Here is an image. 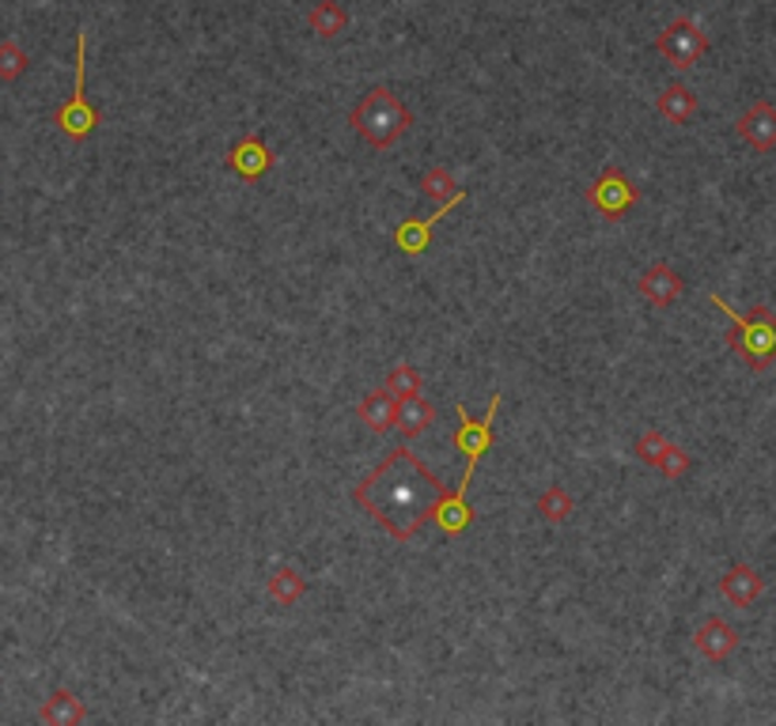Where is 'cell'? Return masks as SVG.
<instances>
[{
	"label": "cell",
	"instance_id": "2",
	"mask_svg": "<svg viewBox=\"0 0 776 726\" xmlns=\"http://www.w3.org/2000/svg\"><path fill=\"white\" fill-rule=\"evenodd\" d=\"M348 125H353V133L364 136L372 148L383 152V148H395V144L413 130V110H409L402 96H395L390 88H372L368 96L353 107Z\"/></svg>",
	"mask_w": 776,
	"mask_h": 726
},
{
	"label": "cell",
	"instance_id": "13",
	"mask_svg": "<svg viewBox=\"0 0 776 726\" xmlns=\"http://www.w3.org/2000/svg\"><path fill=\"white\" fill-rule=\"evenodd\" d=\"M228 167H232L239 178H251L254 182V178H262L273 167L269 144L262 141V136H243V141L232 144V152H228Z\"/></svg>",
	"mask_w": 776,
	"mask_h": 726
},
{
	"label": "cell",
	"instance_id": "21",
	"mask_svg": "<svg viewBox=\"0 0 776 726\" xmlns=\"http://www.w3.org/2000/svg\"><path fill=\"white\" fill-rule=\"evenodd\" d=\"M573 507H576L573 495L561 489V484H550V489L539 495V515H542L550 526H561L565 518H573Z\"/></svg>",
	"mask_w": 776,
	"mask_h": 726
},
{
	"label": "cell",
	"instance_id": "7",
	"mask_svg": "<svg viewBox=\"0 0 776 726\" xmlns=\"http://www.w3.org/2000/svg\"><path fill=\"white\" fill-rule=\"evenodd\" d=\"M497 413H500V394H492L489 401V409H485V416L477 421V416H470V409L458 401L455 405V416H458V428H455V450H463L466 455V462H481L485 455H489L492 447H497Z\"/></svg>",
	"mask_w": 776,
	"mask_h": 726
},
{
	"label": "cell",
	"instance_id": "20",
	"mask_svg": "<svg viewBox=\"0 0 776 726\" xmlns=\"http://www.w3.org/2000/svg\"><path fill=\"white\" fill-rule=\"evenodd\" d=\"M303 594H307V579L300 576V568H292V563H280V568L269 576V597L277 605H296Z\"/></svg>",
	"mask_w": 776,
	"mask_h": 726
},
{
	"label": "cell",
	"instance_id": "9",
	"mask_svg": "<svg viewBox=\"0 0 776 726\" xmlns=\"http://www.w3.org/2000/svg\"><path fill=\"white\" fill-rule=\"evenodd\" d=\"M735 133L743 136V144H750L754 152H773L776 148V107L769 99H757L735 122Z\"/></svg>",
	"mask_w": 776,
	"mask_h": 726
},
{
	"label": "cell",
	"instance_id": "12",
	"mask_svg": "<svg viewBox=\"0 0 776 726\" xmlns=\"http://www.w3.org/2000/svg\"><path fill=\"white\" fill-rule=\"evenodd\" d=\"M720 594L728 597L731 605H739V610H746V605H754L757 597L765 594V579L757 568H750V563H731L728 571H723L720 579Z\"/></svg>",
	"mask_w": 776,
	"mask_h": 726
},
{
	"label": "cell",
	"instance_id": "17",
	"mask_svg": "<svg viewBox=\"0 0 776 726\" xmlns=\"http://www.w3.org/2000/svg\"><path fill=\"white\" fill-rule=\"evenodd\" d=\"M697 96H694V88H686L681 80L675 83H667V88L659 91V99H655V110H659L663 118H667L670 125H686V122H694V114H697Z\"/></svg>",
	"mask_w": 776,
	"mask_h": 726
},
{
	"label": "cell",
	"instance_id": "22",
	"mask_svg": "<svg viewBox=\"0 0 776 726\" xmlns=\"http://www.w3.org/2000/svg\"><path fill=\"white\" fill-rule=\"evenodd\" d=\"M383 387H387L398 401H406V398H417V394H421L424 379H421V371H417L413 364H395V367L387 371V382H383Z\"/></svg>",
	"mask_w": 776,
	"mask_h": 726
},
{
	"label": "cell",
	"instance_id": "15",
	"mask_svg": "<svg viewBox=\"0 0 776 726\" xmlns=\"http://www.w3.org/2000/svg\"><path fill=\"white\" fill-rule=\"evenodd\" d=\"M356 416L364 421V428L375 432V435H387L395 428V416H398V398L390 394L387 387L372 390V394L361 398V405H356Z\"/></svg>",
	"mask_w": 776,
	"mask_h": 726
},
{
	"label": "cell",
	"instance_id": "5",
	"mask_svg": "<svg viewBox=\"0 0 776 726\" xmlns=\"http://www.w3.org/2000/svg\"><path fill=\"white\" fill-rule=\"evenodd\" d=\"M655 49L663 54V62L670 68H678V72H686V68H694L701 62L705 54H709V34L697 27L694 20H675L663 27V34L655 38Z\"/></svg>",
	"mask_w": 776,
	"mask_h": 726
},
{
	"label": "cell",
	"instance_id": "1",
	"mask_svg": "<svg viewBox=\"0 0 776 726\" xmlns=\"http://www.w3.org/2000/svg\"><path fill=\"white\" fill-rule=\"evenodd\" d=\"M443 484L409 447H395L379 466L353 489L356 507L387 529L395 541H413L424 523H432V511L443 500Z\"/></svg>",
	"mask_w": 776,
	"mask_h": 726
},
{
	"label": "cell",
	"instance_id": "23",
	"mask_svg": "<svg viewBox=\"0 0 776 726\" xmlns=\"http://www.w3.org/2000/svg\"><path fill=\"white\" fill-rule=\"evenodd\" d=\"M27 65H31V57L20 42L0 38V83H15L23 72H27Z\"/></svg>",
	"mask_w": 776,
	"mask_h": 726
},
{
	"label": "cell",
	"instance_id": "3",
	"mask_svg": "<svg viewBox=\"0 0 776 726\" xmlns=\"http://www.w3.org/2000/svg\"><path fill=\"white\" fill-rule=\"evenodd\" d=\"M709 299L712 306H720L723 319H731V326H735L728 333L731 353L743 356L754 371H765L776 360V314L769 306H754V314H739L720 292H712Z\"/></svg>",
	"mask_w": 776,
	"mask_h": 726
},
{
	"label": "cell",
	"instance_id": "16",
	"mask_svg": "<svg viewBox=\"0 0 776 726\" xmlns=\"http://www.w3.org/2000/svg\"><path fill=\"white\" fill-rule=\"evenodd\" d=\"M432 424H436V405H432L429 398H406L398 401V416H395V432L402 435V439H417L421 432H429Z\"/></svg>",
	"mask_w": 776,
	"mask_h": 726
},
{
	"label": "cell",
	"instance_id": "11",
	"mask_svg": "<svg viewBox=\"0 0 776 726\" xmlns=\"http://www.w3.org/2000/svg\"><path fill=\"white\" fill-rule=\"evenodd\" d=\"M694 647L709 662H728L739 651V632L728 625L723 617H709L701 628L694 632Z\"/></svg>",
	"mask_w": 776,
	"mask_h": 726
},
{
	"label": "cell",
	"instance_id": "4",
	"mask_svg": "<svg viewBox=\"0 0 776 726\" xmlns=\"http://www.w3.org/2000/svg\"><path fill=\"white\" fill-rule=\"evenodd\" d=\"M54 125L62 130L68 141H88L99 130V110L88 102V31H76V83L73 96L62 110L54 114Z\"/></svg>",
	"mask_w": 776,
	"mask_h": 726
},
{
	"label": "cell",
	"instance_id": "18",
	"mask_svg": "<svg viewBox=\"0 0 776 726\" xmlns=\"http://www.w3.org/2000/svg\"><path fill=\"white\" fill-rule=\"evenodd\" d=\"M38 715H42V723H49V726H73V723L88 719V707H84V700H76V693H68V689H54Z\"/></svg>",
	"mask_w": 776,
	"mask_h": 726
},
{
	"label": "cell",
	"instance_id": "6",
	"mask_svg": "<svg viewBox=\"0 0 776 726\" xmlns=\"http://www.w3.org/2000/svg\"><path fill=\"white\" fill-rule=\"evenodd\" d=\"M636 201H641V190H636L633 178H629L625 170L613 167V164L602 167V175L587 186V204L607 220H621Z\"/></svg>",
	"mask_w": 776,
	"mask_h": 726
},
{
	"label": "cell",
	"instance_id": "24",
	"mask_svg": "<svg viewBox=\"0 0 776 726\" xmlns=\"http://www.w3.org/2000/svg\"><path fill=\"white\" fill-rule=\"evenodd\" d=\"M421 190L429 193V198H436V201H451L455 193H463L455 186V178H451L447 167H432L429 175H421Z\"/></svg>",
	"mask_w": 776,
	"mask_h": 726
},
{
	"label": "cell",
	"instance_id": "19",
	"mask_svg": "<svg viewBox=\"0 0 776 726\" xmlns=\"http://www.w3.org/2000/svg\"><path fill=\"white\" fill-rule=\"evenodd\" d=\"M307 23H311V31L319 34V38H337V34H345L348 27V12L341 0H319V4L311 8V15H307Z\"/></svg>",
	"mask_w": 776,
	"mask_h": 726
},
{
	"label": "cell",
	"instance_id": "14",
	"mask_svg": "<svg viewBox=\"0 0 776 726\" xmlns=\"http://www.w3.org/2000/svg\"><path fill=\"white\" fill-rule=\"evenodd\" d=\"M466 489H455V492H443V500L436 503V511H432V523L440 526V534H447V537H458V534H466L474 523V507H470V500H466Z\"/></svg>",
	"mask_w": 776,
	"mask_h": 726
},
{
	"label": "cell",
	"instance_id": "10",
	"mask_svg": "<svg viewBox=\"0 0 776 726\" xmlns=\"http://www.w3.org/2000/svg\"><path fill=\"white\" fill-rule=\"evenodd\" d=\"M636 288H641V295L652 306H675L681 299V292H686V280L678 277L675 265L655 261V265H647L644 269V277L636 280Z\"/></svg>",
	"mask_w": 776,
	"mask_h": 726
},
{
	"label": "cell",
	"instance_id": "8",
	"mask_svg": "<svg viewBox=\"0 0 776 726\" xmlns=\"http://www.w3.org/2000/svg\"><path fill=\"white\" fill-rule=\"evenodd\" d=\"M463 201H466V190L455 193L451 201H440L432 216H424V220L409 216V220H402V224L395 227V246L406 254V258H417V254H424V250H429V243H432V227H436L443 216H451V212H455Z\"/></svg>",
	"mask_w": 776,
	"mask_h": 726
}]
</instances>
